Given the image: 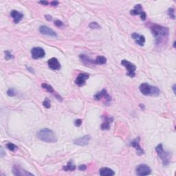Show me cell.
Returning a JSON list of instances; mask_svg holds the SVG:
<instances>
[{"label":"cell","instance_id":"3","mask_svg":"<svg viewBox=\"0 0 176 176\" xmlns=\"http://www.w3.org/2000/svg\"><path fill=\"white\" fill-rule=\"evenodd\" d=\"M140 92L145 96H158L160 94V90L157 87L152 86L147 83H143L139 86Z\"/></svg>","mask_w":176,"mask_h":176},{"label":"cell","instance_id":"12","mask_svg":"<svg viewBox=\"0 0 176 176\" xmlns=\"http://www.w3.org/2000/svg\"><path fill=\"white\" fill-rule=\"evenodd\" d=\"M140 137H138L137 138L133 140L132 142L131 143V146L135 148V151H136L137 155H143L145 154V151L142 149V147L140 145Z\"/></svg>","mask_w":176,"mask_h":176},{"label":"cell","instance_id":"20","mask_svg":"<svg viewBox=\"0 0 176 176\" xmlns=\"http://www.w3.org/2000/svg\"><path fill=\"white\" fill-rule=\"evenodd\" d=\"M99 174L101 176H113L115 175V172L110 168L103 167L100 169Z\"/></svg>","mask_w":176,"mask_h":176},{"label":"cell","instance_id":"38","mask_svg":"<svg viewBox=\"0 0 176 176\" xmlns=\"http://www.w3.org/2000/svg\"><path fill=\"white\" fill-rule=\"evenodd\" d=\"M175 86H176V85H175V84H174L173 86V87H172V89H173V93H174V94H175Z\"/></svg>","mask_w":176,"mask_h":176},{"label":"cell","instance_id":"5","mask_svg":"<svg viewBox=\"0 0 176 176\" xmlns=\"http://www.w3.org/2000/svg\"><path fill=\"white\" fill-rule=\"evenodd\" d=\"M121 64L127 70V75L130 76L131 78L134 77L135 76V70H136V66L132 63L129 62L126 59L123 60L121 61Z\"/></svg>","mask_w":176,"mask_h":176},{"label":"cell","instance_id":"23","mask_svg":"<svg viewBox=\"0 0 176 176\" xmlns=\"http://www.w3.org/2000/svg\"><path fill=\"white\" fill-rule=\"evenodd\" d=\"M107 63L106 57L103 56H98L94 60V63L97 65H104Z\"/></svg>","mask_w":176,"mask_h":176},{"label":"cell","instance_id":"1","mask_svg":"<svg viewBox=\"0 0 176 176\" xmlns=\"http://www.w3.org/2000/svg\"><path fill=\"white\" fill-rule=\"evenodd\" d=\"M150 29L157 45L167 41L169 34V30L167 27H164L157 24H153L150 27Z\"/></svg>","mask_w":176,"mask_h":176},{"label":"cell","instance_id":"32","mask_svg":"<svg viewBox=\"0 0 176 176\" xmlns=\"http://www.w3.org/2000/svg\"><path fill=\"white\" fill-rule=\"evenodd\" d=\"M78 169L79 170V171H86V170L87 169V167H86V165H79V166H78Z\"/></svg>","mask_w":176,"mask_h":176},{"label":"cell","instance_id":"4","mask_svg":"<svg viewBox=\"0 0 176 176\" xmlns=\"http://www.w3.org/2000/svg\"><path fill=\"white\" fill-rule=\"evenodd\" d=\"M155 151L157 153V155L161 159L164 166H167L170 162V158H171V153L168 151L164 150L163 146L162 144H159L155 147Z\"/></svg>","mask_w":176,"mask_h":176},{"label":"cell","instance_id":"26","mask_svg":"<svg viewBox=\"0 0 176 176\" xmlns=\"http://www.w3.org/2000/svg\"><path fill=\"white\" fill-rule=\"evenodd\" d=\"M89 27L92 29H100V26L97 23L96 21H93L91 22V23L89 24Z\"/></svg>","mask_w":176,"mask_h":176},{"label":"cell","instance_id":"30","mask_svg":"<svg viewBox=\"0 0 176 176\" xmlns=\"http://www.w3.org/2000/svg\"><path fill=\"white\" fill-rule=\"evenodd\" d=\"M82 123H83V121L81 119H77V120H76L75 121H74V125H75L76 127H78L82 125Z\"/></svg>","mask_w":176,"mask_h":176},{"label":"cell","instance_id":"33","mask_svg":"<svg viewBox=\"0 0 176 176\" xmlns=\"http://www.w3.org/2000/svg\"><path fill=\"white\" fill-rule=\"evenodd\" d=\"M58 4H59V2L57 1H51V2L50 3V4L52 6H56L58 5Z\"/></svg>","mask_w":176,"mask_h":176},{"label":"cell","instance_id":"16","mask_svg":"<svg viewBox=\"0 0 176 176\" xmlns=\"http://www.w3.org/2000/svg\"><path fill=\"white\" fill-rule=\"evenodd\" d=\"M48 65L49 66V68L52 70H59L61 68V66L59 61L55 57L50 58L48 61Z\"/></svg>","mask_w":176,"mask_h":176},{"label":"cell","instance_id":"15","mask_svg":"<svg viewBox=\"0 0 176 176\" xmlns=\"http://www.w3.org/2000/svg\"><path fill=\"white\" fill-rule=\"evenodd\" d=\"M102 118L103 122L100 125V129L103 131L109 130L110 129V124L113 122L114 118L112 117H108L107 116H103Z\"/></svg>","mask_w":176,"mask_h":176},{"label":"cell","instance_id":"9","mask_svg":"<svg viewBox=\"0 0 176 176\" xmlns=\"http://www.w3.org/2000/svg\"><path fill=\"white\" fill-rule=\"evenodd\" d=\"M31 54L32 58L37 60L43 58L46 55V52L41 47H34L31 50Z\"/></svg>","mask_w":176,"mask_h":176},{"label":"cell","instance_id":"7","mask_svg":"<svg viewBox=\"0 0 176 176\" xmlns=\"http://www.w3.org/2000/svg\"><path fill=\"white\" fill-rule=\"evenodd\" d=\"M94 98L96 100H100L102 98H104L105 100V104H110L111 100H112V97L110 96L108 92H107L106 90H101L100 92L96 93L94 96Z\"/></svg>","mask_w":176,"mask_h":176},{"label":"cell","instance_id":"36","mask_svg":"<svg viewBox=\"0 0 176 176\" xmlns=\"http://www.w3.org/2000/svg\"><path fill=\"white\" fill-rule=\"evenodd\" d=\"M26 69H27V70H28V71H29L30 72H31V73H34V69H33V68H32L31 67H29V66L26 67Z\"/></svg>","mask_w":176,"mask_h":176},{"label":"cell","instance_id":"18","mask_svg":"<svg viewBox=\"0 0 176 176\" xmlns=\"http://www.w3.org/2000/svg\"><path fill=\"white\" fill-rule=\"evenodd\" d=\"M41 87H42V88H43L44 90H46L48 92L51 93V94H53L54 96L56 97V98L58 100H59V101H62L63 100L61 97L59 95L57 94V93L55 92V91H54V88H52V86H50V85L46 83H43L41 84Z\"/></svg>","mask_w":176,"mask_h":176},{"label":"cell","instance_id":"24","mask_svg":"<svg viewBox=\"0 0 176 176\" xmlns=\"http://www.w3.org/2000/svg\"><path fill=\"white\" fill-rule=\"evenodd\" d=\"M6 147L9 149L10 151H15L18 149V147L16 146L15 145H14L13 143H7Z\"/></svg>","mask_w":176,"mask_h":176},{"label":"cell","instance_id":"14","mask_svg":"<svg viewBox=\"0 0 176 176\" xmlns=\"http://www.w3.org/2000/svg\"><path fill=\"white\" fill-rule=\"evenodd\" d=\"M89 77H90V75H89L88 74L80 73L76 78V81H75L76 85H77V86L79 87H82L85 86V84H86V81L88 79Z\"/></svg>","mask_w":176,"mask_h":176},{"label":"cell","instance_id":"17","mask_svg":"<svg viewBox=\"0 0 176 176\" xmlns=\"http://www.w3.org/2000/svg\"><path fill=\"white\" fill-rule=\"evenodd\" d=\"M131 37H132V39L134 40L138 45H139L140 46H144L145 43V37L144 35L139 34L138 33H136V32H133L131 34Z\"/></svg>","mask_w":176,"mask_h":176},{"label":"cell","instance_id":"10","mask_svg":"<svg viewBox=\"0 0 176 176\" xmlns=\"http://www.w3.org/2000/svg\"><path fill=\"white\" fill-rule=\"evenodd\" d=\"M13 173L15 175L17 176H28V175H34L32 173H30L29 172L26 171L24 169H22L19 165H15L13 167Z\"/></svg>","mask_w":176,"mask_h":176},{"label":"cell","instance_id":"25","mask_svg":"<svg viewBox=\"0 0 176 176\" xmlns=\"http://www.w3.org/2000/svg\"><path fill=\"white\" fill-rule=\"evenodd\" d=\"M167 13H168V15L169 16L170 18H171V19H175V9H173V8H169V9H168Z\"/></svg>","mask_w":176,"mask_h":176},{"label":"cell","instance_id":"28","mask_svg":"<svg viewBox=\"0 0 176 176\" xmlns=\"http://www.w3.org/2000/svg\"><path fill=\"white\" fill-rule=\"evenodd\" d=\"M4 54H5L6 60L9 61V60L13 59V58H14V56L13 55V54H12L10 51H9V50H6V51H5L4 52Z\"/></svg>","mask_w":176,"mask_h":176},{"label":"cell","instance_id":"8","mask_svg":"<svg viewBox=\"0 0 176 176\" xmlns=\"http://www.w3.org/2000/svg\"><path fill=\"white\" fill-rule=\"evenodd\" d=\"M130 14L131 15H140L143 21H145L147 19V14L143 11L142 6L140 4L135 5L134 9L131 10Z\"/></svg>","mask_w":176,"mask_h":176},{"label":"cell","instance_id":"11","mask_svg":"<svg viewBox=\"0 0 176 176\" xmlns=\"http://www.w3.org/2000/svg\"><path fill=\"white\" fill-rule=\"evenodd\" d=\"M91 138L89 135H84V136L78 138H76L75 140H74L73 143L74 145H78V146H81V147H84V146H87L90 143Z\"/></svg>","mask_w":176,"mask_h":176},{"label":"cell","instance_id":"6","mask_svg":"<svg viewBox=\"0 0 176 176\" xmlns=\"http://www.w3.org/2000/svg\"><path fill=\"white\" fill-rule=\"evenodd\" d=\"M135 173H136V175L138 176L148 175L151 173V169L148 165H145V164H141L136 167Z\"/></svg>","mask_w":176,"mask_h":176},{"label":"cell","instance_id":"39","mask_svg":"<svg viewBox=\"0 0 176 176\" xmlns=\"http://www.w3.org/2000/svg\"><path fill=\"white\" fill-rule=\"evenodd\" d=\"M140 107L142 108V110H144V109H145V106L143 104H140Z\"/></svg>","mask_w":176,"mask_h":176},{"label":"cell","instance_id":"31","mask_svg":"<svg viewBox=\"0 0 176 176\" xmlns=\"http://www.w3.org/2000/svg\"><path fill=\"white\" fill-rule=\"evenodd\" d=\"M54 25L57 26V27H61L63 24V22L60 21V20H56V21H54Z\"/></svg>","mask_w":176,"mask_h":176},{"label":"cell","instance_id":"27","mask_svg":"<svg viewBox=\"0 0 176 176\" xmlns=\"http://www.w3.org/2000/svg\"><path fill=\"white\" fill-rule=\"evenodd\" d=\"M7 94L8 96L13 97V96H15L17 95V92H16L15 88H9L7 91Z\"/></svg>","mask_w":176,"mask_h":176},{"label":"cell","instance_id":"34","mask_svg":"<svg viewBox=\"0 0 176 176\" xmlns=\"http://www.w3.org/2000/svg\"><path fill=\"white\" fill-rule=\"evenodd\" d=\"M39 4H43L44 6H48L50 3L46 1H39Z\"/></svg>","mask_w":176,"mask_h":176},{"label":"cell","instance_id":"40","mask_svg":"<svg viewBox=\"0 0 176 176\" xmlns=\"http://www.w3.org/2000/svg\"><path fill=\"white\" fill-rule=\"evenodd\" d=\"M173 48H175V41H174L173 42Z\"/></svg>","mask_w":176,"mask_h":176},{"label":"cell","instance_id":"37","mask_svg":"<svg viewBox=\"0 0 176 176\" xmlns=\"http://www.w3.org/2000/svg\"><path fill=\"white\" fill-rule=\"evenodd\" d=\"M0 154H1V157H3L4 155H5V153H4V149L2 148V147H1V153H0Z\"/></svg>","mask_w":176,"mask_h":176},{"label":"cell","instance_id":"19","mask_svg":"<svg viewBox=\"0 0 176 176\" xmlns=\"http://www.w3.org/2000/svg\"><path fill=\"white\" fill-rule=\"evenodd\" d=\"M11 17L13 19L15 24H18L23 19L24 15L17 11H16V10H13L11 12Z\"/></svg>","mask_w":176,"mask_h":176},{"label":"cell","instance_id":"13","mask_svg":"<svg viewBox=\"0 0 176 176\" xmlns=\"http://www.w3.org/2000/svg\"><path fill=\"white\" fill-rule=\"evenodd\" d=\"M39 32L40 33H41L42 34H44V35L50 36V37H55V38L57 37V34H56V32H54L53 30L51 29V28H48V26H40Z\"/></svg>","mask_w":176,"mask_h":176},{"label":"cell","instance_id":"2","mask_svg":"<svg viewBox=\"0 0 176 176\" xmlns=\"http://www.w3.org/2000/svg\"><path fill=\"white\" fill-rule=\"evenodd\" d=\"M37 137L40 140L48 143H54L57 141V137L55 133L48 128L42 129L37 133Z\"/></svg>","mask_w":176,"mask_h":176},{"label":"cell","instance_id":"21","mask_svg":"<svg viewBox=\"0 0 176 176\" xmlns=\"http://www.w3.org/2000/svg\"><path fill=\"white\" fill-rule=\"evenodd\" d=\"M76 169V165H74V161L72 160H70L68 162L67 165L64 166V167H63V169L65 171H73Z\"/></svg>","mask_w":176,"mask_h":176},{"label":"cell","instance_id":"35","mask_svg":"<svg viewBox=\"0 0 176 176\" xmlns=\"http://www.w3.org/2000/svg\"><path fill=\"white\" fill-rule=\"evenodd\" d=\"M45 18L46 19V20H48V21H52V16H50L49 15H46L45 16Z\"/></svg>","mask_w":176,"mask_h":176},{"label":"cell","instance_id":"22","mask_svg":"<svg viewBox=\"0 0 176 176\" xmlns=\"http://www.w3.org/2000/svg\"><path fill=\"white\" fill-rule=\"evenodd\" d=\"M81 59L82 60V61L85 63H94V60H93L90 57H89L88 56H87L86 54H81L79 56Z\"/></svg>","mask_w":176,"mask_h":176},{"label":"cell","instance_id":"29","mask_svg":"<svg viewBox=\"0 0 176 176\" xmlns=\"http://www.w3.org/2000/svg\"><path fill=\"white\" fill-rule=\"evenodd\" d=\"M43 105L46 109H49L51 107V105H50V101L48 98H46L44 101L43 102Z\"/></svg>","mask_w":176,"mask_h":176}]
</instances>
